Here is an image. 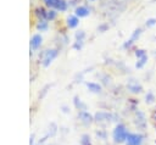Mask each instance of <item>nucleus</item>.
Returning <instances> with one entry per match:
<instances>
[{
    "label": "nucleus",
    "mask_w": 156,
    "mask_h": 145,
    "mask_svg": "<svg viewBox=\"0 0 156 145\" xmlns=\"http://www.w3.org/2000/svg\"><path fill=\"white\" fill-rule=\"evenodd\" d=\"M128 135H129V133H128L127 128H126L123 124H118V126L115 128V130H113V139H115V141L118 143V144L124 143V141L127 140Z\"/></svg>",
    "instance_id": "f257e3e1"
},
{
    "label": "nucleus",
    "mask_w": 156,
    "mask_h": 145,
    "mask_svg": "<svg viewBox=\"0 0 156 145\" xmlns=\"http://www.w3.org/2000/svg\"><path fill=\"white\" fill-rule=\"evenodd\" d=\"M82 46H83V40H77V43L73 45V48H74V49H77V50L82 49Z\"/></svg>",
    "instance_id": "6ab92c4d"
},
{
    "label": "nucleus",
    "mask_w": 156,
    "mask_h": 145,
    "mask_svg": "<svg viewBox=\"0 0 156 145\" xmlns=\"http://www.w3.org/2000/svg\"><path fill=\"white\" fill-rule=\"evenodd\" d=\"M44 2L46 6L54 7L58 11H65L67 9V2L65 0H44Z\"/></svg>",
    "instance_id": "f03ea898"
},
{
    "label": "nucleus",
    "mask_w": 156,
    "mask_h": 145,
    "mask_svg": "<svg viewBox=\"0 0 156 145\" xmlns=\"http://www.w3.org/2000/svg\"><path fill=\"white\" fill-rule=\"evenodd\" d=\"M155 24H156V18L155 17H151V18L146 19V27H152Z\"/></svg>",
    "instance_id": "2eb2a0df"
},
{
    "label": "nucleus",
    "mask_w": 156,
    "mask_h": 145,
    "mask_svg": "<svg viewBox=\"0 0 156 145\" xmlns=\"http://www.w3.org/2000/svg\"><path fill=\"white\" fill-rule=\"evenodd\" d=\"M74 13L77 17H87L89 15V9L85 7V6H78L76 10H74Z\"/></svg>",
    "instance_id": "1a4fd4ad"
},
{
    "label": "nucleus",
    "mask_w": 156,
    "mask_h": 145,
    "mask_svg": "<svg viewBox=\"0 0 156 145\" xmlns=\"http://www.w3.org/2000/svg\"><path fill=\"white\" fill-rule=\"evenodd\" d=\"M144 55H146V51L144 50V49H138L136 51H135V56L139 58V57H141V56H144Z\"/></svg>",
    "instance_id": "f3484780"
},
{
    "label": "nucleus",
    "mask_w": 156,
    "mask_h": 145,
    "mask_svg": "<svg viewBox=\"0 0 156 145\" xmlns=\"http://www.w3.org/2000/svg\"><path fill=\"white\" fill-rule=\"evenodd\" d=\"M146 62H147V55H144V56H141V57L138 58V62L135 63V67L136 68H143Z\"/></svg>",
    "instance_id": "9b49d317"
},
{
    "label": "nucleus",
    "mask_w": 156,
    "mask_h": 145,
    "mask_svg": "<svg viewBox=\"0 0 156 145\" xmlns=\"http://www.w3.org/2000/svg\"><path fill=\"white\" fill-rule=\"evenodd\" d=\"M127 88L133 94H139L143 91V87L136 79H129V82L127 83Z\"/></svg>",
    "instance_id": "39448f33"
},
{
    "label": "nucleus",
    "mask_w": 156,
    "mask_h": 145,
    "mask_svg": "<svg viewBox=\"0 0 156 145\" xmlns=\"http://www.w3.org/2000/svg\"><path fill=\"white\" fill-rule=\"evenodd\" d=\"M87 87L89 88V90H91L93 93H100L101 91V87L96 83H87Z\"/></svg>",
    "instance_id": "f8f14e48"
},
{
    "label": "nucleus",
    "mask_w": 156,
    "mask_h": 145,
    "mask_svg": "<svg viewBox=\"0 0 156 145\" xmlns=\"http://www.w3.org/2000/svg\"><path fill=\"white\" fill-rule=\"evenodd\" d=\"M84 35H85L84 32L83 30H79V33L76 34V38H77V40H83L84 39Z\"/></svg>",
    "instance_id": "a211bd4d"
},
{
    "label": "nucleus",
    "mask_w": 156,
    "mask_h": 145,
    "mask_svg": "<svg viewBox=\"0 0 156 145\" xmlns=\"http://www.w3.org/2000/svg\"><path fill=\"white\" fill-rule=\"evenodd\" d=\"M41 40H43V38H41L40 34H34V35L32 37V39H30V48H32L33 50L39 49L40 45H41Z\"/></svg>",
    "instance_id": "423d86ee"
},
{
    "label": "nucleus",
    "mask_w": 156,
    "mask_h": 145,
    "mask_svg": "<svg viewBox=\"0 0 156 145\" xmlns=\"http://www.w3.org/2000/svg\"><path fill=\"white\" fill-rule=\"evenodd\" d=\"M154 54H155V56H156V52H154Z\"/></svg>",
    "instance_id": "412c9836"
},
{
    "label": "nucleus",
    "mask_w": 156,
    "mask_h": 145,
    "mask_svg": "<svg viewBox=\"0 0 156 145\" xmlns=\"http://www.w3.org/2000/svg\"><path fill=\"white\" fill-rule=\"evenodd\" d=\"M151 118H152V119H155V121H156V110H155V111H154V113H152V116H151Z\"/></svg>",
    "instance_id": "aec40b11"
},
{
    "label": "nucleus",
    "mask_w": 156,
    "mask_h": 145,
    "mask_svg": "<svg viewBox=\"0 0 156 145\" xmlns=\"http://www.w3.org/2000/svg\"><path fill=\"white\" fill-rule=\"evenodd\" d=\"M40 23L38 24V29H40V30H45L46 28H48V22H45L44 19H41V21H39Z\"/></svg>",
    "instance_id": "4468645a"
},
{
    "label": "nucleus",
    "mask_w": 156,
    "mask_h": 145,
    "mask_svg": "<svg viewBox=\"0 0 156 145\" xmlns=\"http://www.w3.org/2000/svg\"><path fill=\"white\" fill-rule=\"evenodd\" d=\"M55 17H56V11H55V10L46 11V18H48V19H54Z\"/></svg>",
    "instance_id": "ddd939ff"
},
{
    "label": "nucleus",
    "mask_w": 156,
    "mask_h": 145,
    "mask_svg": "<svg viewBox=\"0 0 156 145\" xmlns=\"http://www.w3.org/2000/svg\"><path fill=\"white\" fill-rule=\"evenodd\" d=\"M143 140H144V135L143 134H136V133H129L127 140H126V144L127 145H141L143 144Z\"/></svg>",
    "instance_id": "7ed1b4c3"
},
{
    "label": "nucleus",
    "mask_w": 156,
    "mask_h": 145,
    "mask_svg": "<svg viewBox=\"0 0 156 145\" xmlns=\"http://www.w3.org/2000/svg\"><path fill=\"white\" fill-rule=\"evenodd\" d=\"M154 100H155V96H154V94H152L151 91H149V93L146 94V102L151 104V102H154Z\"/></svg>",
    "instance_id": "dca6fc26"
},
{
    "label": "nucleus",
    "mask_w": 156,
    "mask_h": 145,
    "mask_svg": "<svg viewBox=\"0 0 156 145\" xmlns=\"http://www.w3.org/2000/svg\"><path fill=\"white\" fill-rule=\"evenodd\" d=\"M78 23H79V19H78V17H77L76 15H74V16H69V17L67 18V26H68L69 28L77 27Z\"/></svg>",
    "instance_id": "9d476101"
},
{
    "label": "nucleus",
    "mask_w": 156,
    "mask_h": 145,
    "mask_svg": "<svg viewBox=\"0 0 156 145\" xmlns=\"http://www.w3.org/2000/svg\"><path fill=\"white\" fill-rule=\"evenodd\" d=\"M136 126H138V128H141V129H144L145 126H146L145 115L143 112H140V111L136 112Z\"/></svg>",
    "instance_id": "6e6552de"
},
{
    "label": "nucleus",
    "mask_w": 156,
    "mask_h": 145,
    "mask_svg": "<svg viewBox=\"0 0 156 145\" xmlns=\"http://www.w3.org/2000/svg\"><path fill=\"white\" fill-rule=\"evenodd\" d=\"M56 56H57V50H56V49L46 50V51L44 52V55H43V60H41L43 65H44L45 67H46V66H49V65L51 63V61H52Z\"/></svg>",
    "instance_id": "20e7f679"
},
{
    "label": "nucleus",
    "mask_w": 156,
    "mask_h": 145,
    "mask_svg": "<svg viewBox=\"0 0 156 145\" xmlns=\"http://www.w3.org/2000/svg\"><path fill=\"white\" fill-rule=\"evenodd\" d=\"M140 34H141V28H136L134 32H133V34H132V37H130V39L129 40H127V43H124V48H129L133 43H134V40H136L139 37H140Z\"/></svg>",
    "instance_id": "0eeeda50"
}]
</instances>
